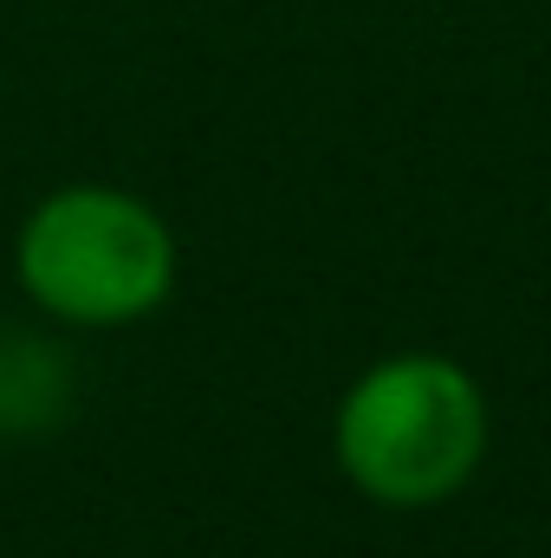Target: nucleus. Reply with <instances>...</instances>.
Returning <instances> with one entry per match:
<instances>
[{
	"label": "nucleus",
	"mask_w": 551,
	"mask_h": 558,
	"mask_svg": "<svg viewBox=\"0 0 551 558\" xmlns=\"http://www.w3.org/2000/svg\"><path fill=\"white\" fill-rule=\"evenodd\" d=\"M487 454V397L454 357L370 364L338 403V468L364 500L441 507Z\"/></svg>",
	"instance_id": "1"
},
{
	"label": "nucleus",
	"mask_w": 551,
	"mask_h": 558,
	"mask_svg": "<svg viewBox=\"0 0 551 558\" xmlns=\"http://www.w3.org/2000/svg\"><path fill=\"white\" fill-rule=\"evenodd\" d=\"M20 286L65 325H131L175 286L162 215L124 189H59L20 228Z\"/></svg>",
	"instance_id": "2"
}]
</instances>
